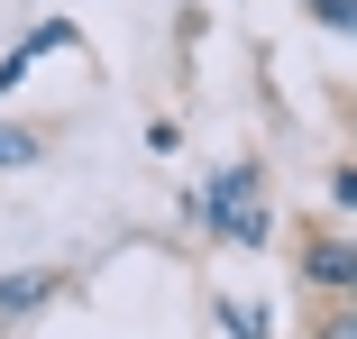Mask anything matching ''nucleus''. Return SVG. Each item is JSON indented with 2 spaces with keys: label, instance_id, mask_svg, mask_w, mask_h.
Here are the masks:
<instances>
[{
  "label": "nucleus",
  "instance_id": "f03ea898",
  "mask_svg": "<svg viewBox=\"0 0 357 339\" xmlns=\"http://www.w3.org/2000/svg\"><path fill=\"white\" fill-rule=\"evenodd\" d=\"M37 294H46V276H10V285H0V312H28Z\"/></svg>",
  "mask_w": 357,
  "mask_h": 339
},
{
  "label": "nucleus",
  "instance_id": "423d86ee",
  "mask_svg": "<svg viewBox=\"0 0 357 339\" xmlns=\"http://www.w3.org/2000/svg\"><path fill=\"white\" fill-rule=\"evenodd\" d=\"M348 37H357V28H348Z\"/></svg>",
  "mask_w": 357,
  "mask_h": 339
},
{
  "label": "nucleus",
  "instance_id": "7ed1b4c3",
  "mask_svg": "<svg viewBox=\"0 0 357 339\" xmlns=\"http://www.w3.org/2000/svg\"><path fill=\"white\" fill-rule=\"evenodd\" d=\"M37 156V138H19V128H0V165H28Z\"/></svg>",
  "mask_w": 357,
  "mask_h": 339
},
{
  "label": "nucleus",
  "instance_id": "f257e3e1",
  "mask_svg": "<svg viewBox=\"0 0 357 339\" xmlns=\"http://www.w3.org/2000/svg\"><path fill=\"white\" fill-rule=\"evenodd\" d=\"M303 276H312V285H357V239H321V248L303 257Z\"/></svg>",
  "mask_w": 357,
  "mask_h": 339
},
{
  "label": "nucleus",
  "instance_id": "39448f33",
  "mask_svg": "<svg viewBox=\"0 0 357 339\" xmlns=\"http://www.w3.org/2000/svg\"><path fill=\"white\" fill-rule=\"evenodd\" d=\"M339 202H357V174H339Z\"/></svg>",
  "mask_w": 357,
  "mask_h": 339
},
{
  "label": "nucleus",
  "instance_id": "20e7f679",
  "mask_svg": "<svg viewBox=\"0 0 357 339\" xmlns=\"http://www.w3.org/2000/svg\"><path fill=\"white\" fill-rule=\"evenodd\" d=\"M321 339H357V312H339V321H330V330H321Z\"/></svg>",
  "mask_w": 357,
  "mask_h": 339
}]
</instances>
